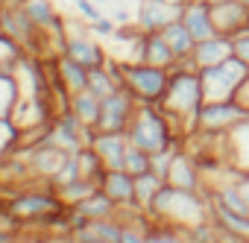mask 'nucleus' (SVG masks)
<instances>
[{"label": "nucleus", "instance_id": "nucleus-1", "mask_svg": "<svg viewBox=\"0 0 249 243\" xmlns=\"http://www.w3.org/2000/svg\"><path fill=\"white\" fill-rule=\"evenodd\" d=\"M202 103H205V91H202V79H199L194 59L176 62L170 68V82H167V94L161 100V111L170 117V123L179 135H185V138L194 135V123H196Z\"/></svg>", "mask_w": 249, "mask_h": 243}, {"label": "nucleus", "instance_id": "nucleus-2", "mask_svg": "<svg viewBox=\"0 0 249 243\" xmlns=\"http://www.w3.org/2000/svg\"><path fill=\"white\" fill-rule=\"evenodd\" d=\"M144 214L156 223H170L176 228H188V226L211 220V199H208V193L179 191V188L164 185Z\"/></svg>", "mask_w": 249, "mask_h": 243}, {"label": "nucleus", "instance_id": "nucleus-3", "mask_svg": "<svg viewBox=\"0 0 249 243\" xmlns=\"http://www.w3.org/2000/svg\"><path fill=\"white\" fill-rule=\"evenodd\" d=\"M126 141L144 153H161V150H185L188 147V138L179 135L170 123V117L161 111V105H138L132 123L126 129Z\"/></svg>", "mask_w": 249, "mask_h": 243}, {"label": "nucleus", "instance_id": "nucleus-4", "mask_svg": "<svg viewBox=\"0 0 249 243\" xmlns=\"http://www.w3.org/2000/svg\"><path fill=\"white\" fill-rule=\"evenodd\" d=\"M117 70H120V85L132 91L138 105H144V103L147 105H161V100L167 94V82H170V70L167 68L117 59Z\"/></svg>", "mask_w": 249, "mask_h": 243}, {"label": "nucleus", "instance_id": "nucleus-5", "mask_svg": "<svg viewBox=\"0 0 249 243\" xmlns=\"http://www.w3.org/2000/svg\"><path fill=\"white\" fill-rule=\"evenodd\" d=\"M3 196V202H6V208L24 223V226H38L47 214H53V211H59L65 202H62V196L53 191V185L50 182H44L41 188H33V185H27V188H18V191H12V193H0Z\"/></svg>", "mask_w": 249, "mask_h": 243}, {"label": "nucleus", "instance_id": "nucleus-6", "mask_svg": "<svg viewBox=\"0 0 249 243\" xmlns=\"http://www.w3.org/2000/svg\"><path fill=\"white\" fill-rule=\"evenodd\" d=\"M246 76H249V65H243L237 56L199 70L205 100H231L240 91V85L246 82Z\"/></svg>", "mask_w": 249, "mask_h": 243}, {"label": "nucleus", "instance_id": "nucleus-7", "mask_svg": "<svg viewBox=\"0 0 249 243\" xmlns=\"http://www.w3.org/2000/svg\"><path fill=\"white\" fill-rule=\"evenodd\" d=\"M249 117V108L243 103L231 100H205L199 114H196V123L194 132H208V135H223L229 129H234L237 123Z\"/></svg>", "mask_w": 249, "mask_h": 243}, {"label": "nucleus", "instance_id": "nucleus-8", "mask_svg": "<svg viewBox=\"0 0 249 243\" xmlns=\"http://www.w3.org/2000/svg\"><path fill=\"white\" fill-rule=\"evenodd\" d=\"M138 111V100L132 97L129 88H114L108 97L100 103V120H97V132H123L126 135L132 117Z\"/></svg>", "mask_w": 249, "mask_h": 243}, {"label": "nucleus", "instance_id": "nucleus-9", "mask_svg": "<svg viewBox=\"0 0 249 243\" xmlns=\"http://www.w3.org/2000/svg\"><path fill=\"white\" fill-rule=\"evenodd\" d=\"M88 30L91 27H79V24H73L71 30H68V41H65V47H62V56H68V59H73V62H79L82 68H88V70H94V68H103V65H108V53L94 41V38H88Z\"/></svg>", "mask_w": 249, "mask_h": 243}, {"label": "nucleus", "instance_id": "nucleus-10", "mask_svg": "<svg viewBox=\"0 0 249 243\" xmlns=\"http://www.w3.org/2000/svg\"><path fill=\"white\" fill-rule=\"evenodd\" d=\"M21 153L27 156L33 176H36V179H41V182H50V179L65 167V161L73 156V153H68V150H62V147H56V144H50V141L36 144V147H27V150H21Z\"/></svg>", "mask_w": 249, "mask_h": 243}, {"label": "nucleus", "instance_id": "nucleus-11", "mask_svg": "<svg viewBox=\"0 0 249 243\" xmlns=\"http://www.w3.org/2000/svg\"><path fill=\"white\" fill-rule=\"evenodd\" d=\"M164 185L170 188H179V191H196V193H208V182L205 176L199 173L196 161L191 158L188 150H176L173 161H170V170L164 176Z\"/></svg>", "mask_w": 249, "mask_h": 243}, {"label": "nucleus", "instance_id": "nucleus-12", "mask_svg": "<svg viewBox=\"0 0 249 243\" xmlns=\"http://www.w3.org/2000/svg\"><path fill=\"white\" fill-rule=\"evenodd\" d=\"M100 191H106V196L123 211H141L138 196H135V176L126 170H106L100 179Z\"/></svg>", "mask_w": 249, "mask_h": 243}, {"label": "nucleus", "instance_id": "nucleus-13", "mask_svg": "<svg viewBox=\"0 0 249 243\" xmlns=\"http://www.w3.org/2000/svg\"><path fill=\"white\" fill-rule=\"evenodd\" d=\"M179 15H182V6H170V3H164V0H141L135 24L144 33H161L167 24L179 21Z\"/></svg>", "mask_w": 249, "mask_h": 243}, {"label": "nucleus", "instance_id": "nucleus-14", "mask_svg": "<svg viewBox=\"0 0 249 243\" xmlns=\"http://www.w3.org/2000/svg\"><path fill=\"white\" fill-rule=\"evenodd\" d=\"M132 50H135V53H132L129 62H147V65H156V68H167V70L176 65V56H173V50L167 47V41H164L161 33H144L141 41H138Z\"/></svg>", "mask_w": 249, "mask_h": 243}, {"label": "nucleus", "instance_id": "nucleus-15", "mask_svg": "<svg viewBox=\"0 0 249 243\" xmlns=\"http://www.w3.org/2000/svg\"><path fill=\"white\" fill-rule=\"evenodd\" d=\"M211 18H214V27L220 35L234 38L249 27V6L240 3V0H226L220 6H211Z\"/></svg>", "mask_w": 249, "mask_h": 243}, {"label": "nucleus", "instance_id": "nucleus-16", "mask_svg": "<svg viewBox=\"0 0 249 243\" xmlns=\"http://www.w3.org/2000/svg\"><path fill=\"white\" fill-rule=\"evenodd\" d=\"M179 21L188 27V33L194 35V41H205V38L217 35V27H214V18H211V3H208V0H188V3L182 6Z\"/></svg>", "mask_w": 249, "mask_h": 243}, {"label": "nucleus", "instance_id": "nucleus-17", "mask_svg": "<svg viewBox=\"0 0 249 243\" xmlns=\"http://www.w3.org/2000/svg\"><path fill=\"white\" fill-rule=\"evenodd\" d=\"M91 147L106 164V170H123V158H126V147H129L123 132H94Z\"/></svg>", "mask_w": 249, "mask_h": 243}, {"label": "nucleus", "instance_id": "nucleus-18", "mask_svg": "<svg viewBox=\"0 0 249 243\" xmlns=\"http://www.w3.org/2000/svg\"><path fill=\"white\" fill-rule=\"evenodd\" d=\"M234 56V50H231V38L229 35H211V38H205V41H196V47H194V65H196V70H202V68H211V65H220V62H226V59H231Z\"/></svg>", "mask_w": 249, "mask_h": 243}, {"label": "nucleus", "instance_id": "nucleus-19", "mask_svg": "<svg viewBox=\"0 0 249 243\" xmlns=\"http://www.w3.org/2000/svg\"><path fill=\"white\" fill-rule=\"evenodd\" d=\"M211 223H214L223 234L249 243V214L231 211V208H226V205H220V202L211 199Z\"/></svg>", "mask_w": 249, "mask_h": 243}, {"label": "nucleus", "instance_id": "nucleus-20", "mask_svg": "<svg viewBox=\"0 0 249 243\" xmlns=\"http://www.w3.org/2000/svg\"><path fill=\"white\" fill-rule=\"evenodd\" d=\"M226 156H229V164L237 173L249 170V117L226 132Z\"/></svg>", "mask_w": 249, "mask_h": 243}, {"label": "nucleus", "instance_id": "nucleus-21", "mask_svg": "<svg viewBox=\"0 0 249 243\" xmlns=\"http://www.w3.org/2000/svg\"><path fill=\"white\" fill-rule=\"evenodd\" d=\"M161 35H164L167 47L173 50L176 62H182V59H191V56H194V47H196V41H194V35L188 33V27H185L182 21H173V24H167V27L161 30Z\"/></svg>", "mask_w": 249, "mask_h": 243}, {"label": "nucleus", "instance_id": "nucleus-22", "mask_svg": "<svg viewBox=\"0 0 249 243\" xmlns=\"http://www.w3.org/2000/svg\"><path fill=\"white\" fill-rule=\"evenodd\" d=\"M114 88H120V70H117V59H108V65L94 68L88 73V91L97 94L100 100L108 97Z\"/></svg>", "mask_w": 249, "mask_h": 243}, {"label": "nucleus", "instance_id": "nucleus-23", "mask_svg": "<svg viewBox=\"0 0 249 243\" xmlns=\"http://www.w3.org/2000/svg\"><path fill=\"white\" fill-rule=\"evenodd\" d=\"M73 208H76L82 217H88V220H106V217H117V214H120V208H117V205L106 196V191H100V188H97L94 193H88L82 202H76Z\"/></svg>", "mask_w": 249, "mask_h": 243}, {"label": "nucleus", "instance_id": "nucleus-24", "mask_svg": "<svg viewBox=\"0 0 249 243\" xmlns=\"http://www.w3.org/2000/svg\"><path fill=\"white\" fill-rule=\"evenodd\" d=\"M56 68H59V76H62V82L68 85V91L71 94H79V91H85L88 88V68H82L79 62H73V59H68V56H62V53H56Z\"/></svg>", "mask_w": 249, "mask_h": 243}, {"label": "nucleus", "instance_id": "nucleus-25", "mask_svg": "<svg viewBox=\"0 0 249 243\" xmlns=\"http://www.w3.org/2000/svg\"><path fill=\"white\" fill-rule=\"evenodd\" d=\"M100 103H103V100L85 88V91H79V94L71 97V111L82 120V126L97 129V120H100Z\"/></svg>", "mask_w": 249, "mask_h": 243}, {"label": "nucleus", "instance_id": "nucleus-26", "mask_svg": "<svg viewBox=\"0 0 249 243\" xmlns=\"http://www.w3.org/2000/svg\"><path fill=\"white\" fill-rule=\"evenodd\" d=\"M18 100H21V79H18V73L0 68V117L12 120V111H15Z\"/></svg>", "mask_w": 249, "mask_h": 243}, {"label": "nucleus", "instance_id": "nucleus-27", "mask_svg": "<svg viewBox=\"0 0 249 243\" xmlns=\"http://www.w3.org/2000/svg\"><path fill=\"white\" fill-rule=\"evenodd\" d=\"M164 188V179L159 176V173H141V176H135V196H138V205H141V211H147L150 205H153V199L159 196V191Z\"/></svg>", "mask_w": 249, "mask_h": 243}, {"label": "nucleus", "instance_id": "nucleus-28", "mask_svg": "<svg viewBox=\"0 0 249 243\" xmlns=\"http://www.w3.org/2000/svg\"><path fill=\"white\" fill-rule=\"evenodd\" d=\"M73 156H76V161H79V173H82V179H91V182L100 185V179H103V173H106V164L100 161V156L94 153V147L85 144V147L76 150Z\"/></svg>", "mask_w": 249, "mask_h": 243}, {"label": "nucleus", "instance_id": "nucleus-29", "mask_svg": "<svg viewBox=\"0 0 249 243\" xmlns=\"http://www.w3.org/2000/svg\"><path fill=\"white\" fill-rule=\"evenodd\" d=\"M100 185L97 182H91V179H73V182H68V185H62V188H56V193L62 196V202L65 205H76V202H82L88 193H94Z\"/></svg>", "mask_w": 249, "mask_h": 243}, {"label": "nucleus", "instance_id": "nucleus-30", "mask_svg": "<svg viewBox=\"0 0 249 243\" xmlns=\"http://www.w3.org/2000/svg\"><path fill=\"white\" fill-rule=\"evenodd\" d=\"M147 243H185V234H182V228H176L170 223L150 220L147 223Z\"/></svg>", "mask_w": 249, "mask_h": 243}, {"label": "nucleus", "instance_id": "nucleus-31", "mask_svg": "<svg viewBox=\"0 0 249 243\" xmlns=\"http://www.w3.org/2000/svg\"><path fill=\"white\" fill-rule=\"evenodd\" d=\"M21 147V126L9 117H0V158Z\"/></svg>", "mask_w": 249, "mask_h": 243}, {"label": "nucleus", "instance_id": "nucleus-32", "mask_svg": "<svg viewBox=\"0 0 249 243\" xmlns=\"http://www.w3.org/2000/svg\"><path fill=\"white\" fill-rule=\"evenodd\" d=\"M182 234H185V243H220V228L211 220L188 226V228H182Z\"/></svg>", "mask_w": 249, "mask_h": 243}, {"label": "nucleus", "instance_id": "nucleus-33", "mask_svg": "<svg viewBox=\"0 0 249 243\" xmlns=\"http://www.w3.org/2000/svg\"><path fill=\"white\" fill-rule=\"evenodd\" d=\"M123 170H126V173H132V176L150 173V170H153V156L129 144V147H126V158H123Z\"/></svg>", "mask_w": 249, "mask_h": 243}, {"label": "nucleus", "instance_id": "nucleus-34", "mask_svg": "<svg viewBox=\"0 0 249 243\" xmlns=\"http://www.w3.org/2000/svg\"><path fill=\"white\" fill-rule=\"evenodd\" d=\"M141 35H144V30L138 27V24H117V30H114V41H120V44H129V47H135L138 41H141Z\"/></svg>", "mask_w": 249, "mask_h": 243}, {"label": "nucleus", "instance_id": "nucleus-35", "mask_svg": "<svg viewBox=\"0 0 249 243\" xmlns=\"http://www.w3.org/2000/svg\"><path fill=\"white\" fill-rule=\"evenodd\" d=\"M73 6H76V15L85 24H94L97 18H103V9H100L97 0H73Z\"/></svg>", "mask_w": 249, "mask_h": 243}, {"label": "nucleus", "instance_id": "nucleus-36", "mask_svg": "<svg viewBox=\"0 0 249 243\" xmlns=\"http://www.w3.org/2000/svg\"><path fill=\"white\" fill-rule=\"evenodd\" d=\"M173 156H176V147H173V150L153 153V173H159V176L164 179V176H167V170H170V161H173Z\"/></svg>", "mask_w": 249, "mask_h": 243}, {"label": "nucleus", "instance_id": "nucleus-37", "mask_svg": "<svg viewBox=\"0 0 249 243\" xmlns=\"http://www.w3.org/2000/svg\"><path fill=\"white\" fill-rule=\"evenodd\" d=\"M231 50H234V56H237L243 65H249V27H246L240 35L231 38Z\"/></svg>", "mask_w": 249, "mask_h": 243}, {"label": "nucleus", "instance_id": "nucleus-38", "mask_svg": "<svg viewBox=\"0 0 249 243\" xmlns=\"http://www.w3.org/2000/svg\"><path fill=\"white\" fill-rule=\"evenodd\" d=\"M88 27H91V33H94V35H100V38H111V35H114V30H117L114 18H106V15H103V18H97V21H94V24H88Z\"/></svg>", "mask_w": 249, "mask_h": 243}, {"label": "nucleus", "instance_id": "nucleus-39", "mask_svg": "<svg viewBox=\"0 0 249 243\" xmlns=\"http://www.w3.org/2000/svg\"><path fill=\"white\" fill-rule=\"evenodd\" d=\"M234 100H237V103H243V105L249 108V76H246V82L240 85V91L234 94Z\"/></svg>", "mask_w": 249, "mask_h": 243}, {"label": "nucleus", "instance_id": "nucleus-40", "mask_svg": "<svg viewBox=\"0 0 249 243\" xmlns=\"http://www.w3.org/2000/svg\"><path fill=\"white\" fill-rule=\"evenodd\" d=\"M237 185H240L243 199H246V205H249V170H246V173H237Z\"/></svg>", "mask_w": 249, "mask_h": 243}, {"label": "nucleus", "instance_id": "nucleus-41", "mask_svg": "<svg viewBox=\"0 0 249 243\" xmlns=\"http://www.w3.org/2000/svg\"><path fill=\"white\" fill-rule=\"evenodd\" d=\"M111 18H114V24H129V12L126 9H117Z\"/></svg>", "mask_w": 249, "mask_h": 243}, {"label": "nucleus", "instance_id": "nucleus-42", "mask_svg": "<svg viewBox=\"0 0 249 243\" xmlns=\"http://www.w3.org/2000/svg\"><path fill=\"white\" fill-rule=\"evenodd\" d=\"M164 3H170V6H185L188 0H164Z\"/></svg>", "mask_w": 249, "mask_h": 243}, {"label": "nucleus", "instance_id": "nucleus-43", "mask_svg": "<svg viewBox=\"0 0 249 243\" xmlns=\"http://www.w3.org/2000/svg\"><path fill=\"white\" fill-rule=\"evenodd\" d=\"M208 3H211V6H220V3H226V0H208Z\"/></svg>", "mask_w": 249, "mask_h": 243}, {"label": "nucleus", "instance_id": "nucleus-44", "mask_svg": "<svg viewBox=\"0 0 249 243\" xmlns=\"http://www.w3.org/2000/svg\"><path fill=\"white\" fill-rule=\"evenodd\" d=\"M0 30H3V6H0Z\"/></svg>", "mask_w": 249, "mask_h": 243}, {"label": "nucleus", "instance_id": "nucleus-45", "mask_svg": "<svg viewBox=\"0 0 249 243\" xmlns=\"http://www.w3.org/2000/svg\"><path fill=\"white\" fill-rule=\"evenodd\" d=\"M0 6H9V0H0Z\"/></svg>", "mask_w": 249, "mask_h": 243}, {"label": "nucleus", "instance_id": "nucleus-46", "mask_svg": "<svg viewBox=\"0 0 249 243\" xmlns=\"http://www.w3.org/2000/svg\"><path fill=\"white\" fill-rule=\"evenodd\" d=\"M240 3H246V6H249V0H240Z\"/></svg>", "mask_w": 249, "mask_h": 243}, {"label": "nucleus", "instance_id": "nucleus-47", "mask_svg": "<svg viewBox=\"0 0 249 243\" xmlns=\"http://www.w3.org/2000/svg\"><path fill=\"white\" fill-rule=\"evenodd\" d=\"M97 3H106V0H97Z\"/></svg>", "mask_w": 249, "mask_h": 243}]
</instances>
